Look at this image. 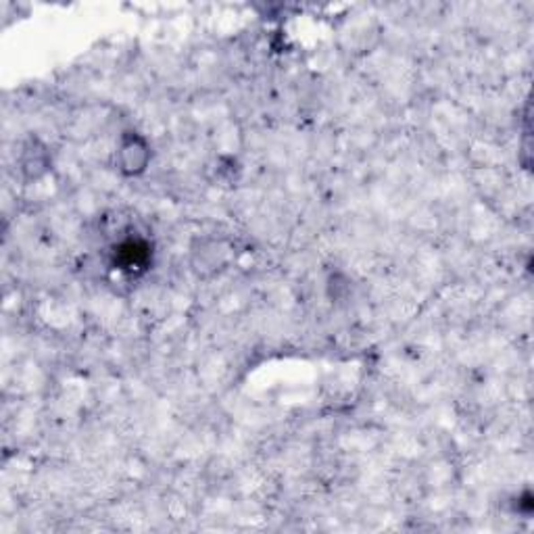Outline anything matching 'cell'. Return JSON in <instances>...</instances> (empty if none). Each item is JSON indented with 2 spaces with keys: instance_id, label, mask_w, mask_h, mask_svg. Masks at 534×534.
<instances>
[{
  "instance_id": "2",
  "label": "cell",
  "mask_w": 534,
  "mask_h": 534,
  "mask_svg": "<svg viewBox=\"0 0 534 534\" xmlns=\"http://www.w3.org/2000/svg\"><path fill=\"white\" fill-rule=\"evenodd\" d=\"M151 262V246L142 238H128L116 249V265L124 271L146 270Z\"/></svg>"
},
{
  "instance_id": "3",
  "label": "cell",
  "mask_w": 534,
  "mask_h": 534,
  "mask_svg": "<svg viewBox=\"0 0 534 534\" xmlns=\"http://www.w3.org/2000/svg\"><path fill=\"white\" fill-rule=\"evenodd\" d=\"M47 168H48L47 151H44L42 146H38L36 142H30L25 146V152L22 157V169L28 174V177H38L47 171Z\"/></svg>"
},
{
  "instance_id": "1",
  "label": "cell",
  "mask_w": 534,
  "mask_h": 534,
  "mask_svg": "<svg viewBox=\"0 0 534 534\" xmlns=\"http://www.w3.org/2000/svg\"><path fill=\"white\" fill-rule=\"evenodd\" d=\"M151 163V146L146 138L138 132H125L119 138L117 146V168L124 176L144 174Z\"/></svg>"
}]
</instances>
